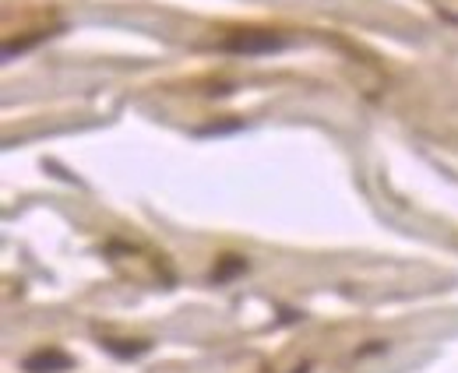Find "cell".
<instances>
[{"instance_id":"6da1fadb","label":"cell","mask_w":458,"mask_h":373,"mask_svg":"<svg viewBox=\"0 0 458 373\" xmlns=\"http://www.w3.org/2000/svg\"><path fill=\"white\" fill-rule=\"evenodd\" d=\"M289 39L272 32V29H240L233 32L229 39H223V50L236 56H265V54H279L286 50Z\"/></svg>"},{"instance_id":"7a4b0ae2","label":"cell","mask_w":458,"mask_h":373,"mask_svg":"<svg viewBox=\"0 0 458 373\" xmlns=\"http://www.w3.org/2000/svg\"><path fill=\"white\" fill-rule=\"evenodd\" d=\"M25 367H29L32 373H57V370H67L71 360H67L64 352H39V356H29Z\"/></svg>"},{"instance_id":"3957f363","label":"cell","mask_w":458,"mask_h":373,"mask_svg":"<svg viewBox=\"0 0 458 373\" xmlns=\"http://www.w3.org/2000/svg\"><path fill=\"white\" fill-rule=\"evenodd\" d=\"M39 39H47V32H39V36H29V39H18V43H7V47H4V56L21 54V50H29V47H36Z\"/></svg>"},{"instance_id":"277c9868","label":"cell","mask_w":458,"mask_h":373,"mask_svg":"<svg viewBox=\"0 0 458 373\" xmlns=\"http://www.w3.org/2000/svg\"><path fill=\"white\" fill-rule=\"evenodd\" d=\"M236 127H240L236 120H233V123H212V127H201V131H198V138H208V134H226V131H236Z\"/></svg>"}]
</instances>
